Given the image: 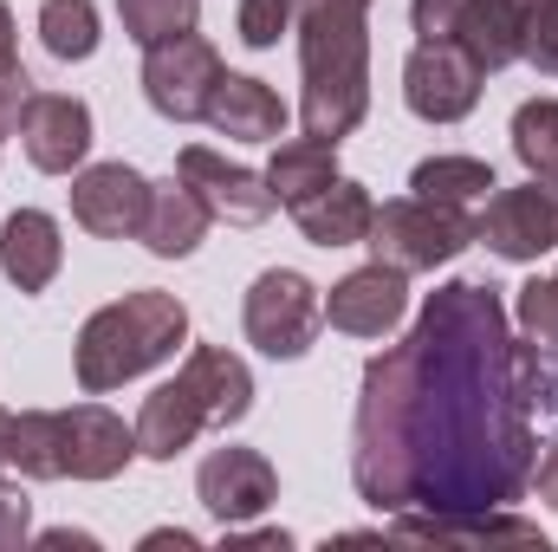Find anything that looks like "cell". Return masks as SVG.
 I'll return each instance as SVG.
<instances>
[{
  "instance_id": "603a6c76",
  "label": "cell",
  "mask_w": 558,
  "mask_h": 552,
  "mask_svg": "<svg viewBox=\"0 0 558 552\" xmlns=\"http://www.w3.org/2000/svg\"><path fill=\"white\" fill-rule=\"evenodd\" d=\"M7 468L20 481H65V422H59V410H20L13 416Z\"/></svg>"
},
{
  "instance_id": "52a82bcc",
  "label": "cell",
  "mask_w": 558,
  "mask_h": 552,
  "mask_svg": "<svg viewBox=\"0 0 558 552\" xmlns=\"http://www.w3.org/2000/svg\"><path fill=\"white\" fill-rule=\"evenodd\" d=\"M221 85V52L202 33H175L162 46H143V98L169 124H195L208 111V92Z\"/></svg>"
},
{
  "instance_id": "3957f363",
  "label": "cell",
  "mask_w": 558,
  "mask_h": 552,
  "mask_svg": "<svg viewBox=\"0 0 558 552\" xmlns=\"http://www.w3.org/2000/svg\"><path fill=\"white\" fill-rule=\"evenodd\" d=\"M254 410V371L228 345H195L169 384H156L137 410V455L175 461L202 429H234Z\"/></svg>"
},
{
  "instance_id": "5bb4252c",
  "label": "cell",
  "mask_w": 558,
  "mask_h": 552,
  "mask_svg": "<svg viewBox=\"0 0 558 552\" xmlns=\"http://www.w3.org/2000/svg\"><path fill=\"white\" fill-rule=\"evenodd\" d=\"M403 312H410V274H397L384 261L344 274L331 286V299H325V319L338 332H351V338H384V332L403 325Z\"/></svg>"
},
{
  "instance_id": "5b68a950",
  "label": "cell",
  "mask_w": 558,
  "mask_h": 552,
  "mask_svg": "<svg viewBox=\"0 0 558 552\" xmlns=\"http://www.w3.org/2000/svg\"><path fill=\"white\" fill-rule=\"evenodd\" d=\"M474 241H481V228H474L468 208H448V202H428V195H403V202L377 208L364 248H371V261H384L397 274H435L454 254H468Z\"/></svg>"
},
{
  "instance_id": "ba28073f",
  "label": "cell",
  "mask_w": 558,
  "mask_h": 552,
  "mask_svg": "<svg viewBox=\"0 0 558 552\" xmlns=\"http://www.w3.org/2000/svg\"><path fill=\"white\" fill-rule=\"evenodd\" d=\"M474 228L513 267H526L539 254H558V176H526L520 189H494L487 215Z\"/></svg>"
},
{
  "instance_id": "8d00e7d4",
  "label": "cell",
  "mask_w": 558,
  "mask_h": 552,
  "mask_svg": "<svg viewBox=\"0 0 558 552\" xmlns=\"http://www.w3.org/2000/svg\"><path fill=\"white\" fill-rule=\"evenodd\" d=\"M0 52H13V7L0 0Z\"/></svg>"
},
{
  "instance_id": "4dcf8cb0",
  "label": "cell",
  "mask_w": 558,
  "mask_h": 552,
  "mask_svg": "<svg viewBox=\"0 0 558 552\" xmlns=\"http://www.w3.org/2000/svg\"><path fill=\"white\" fill-rule=\"evenodd\" d=\"M26 98H33V79H26V65H20L13 52H0V137H13V131H20V111H26Z\"/></svg>"
},
{
  "instance_id": "9a60e30c",
  "label": "cell",
  "mask_w": 558,
  "mask_h": 552,
  "mask_svg": "<svg viewBox=\"0 0 558 552\" xmlns=\"http://www.w3.org/2000/svg\"><path fill=\"white\" fill-rule=\"evenodd\" d=\"M65 422V475L72 481H118L137 461V422L124 429V416H111L105 404H72L59 410Z\"/></svg>"
},
{
  "instance_id": "2e32d148",
  "label": "cell",
  "mask_w": 558,
  "mask_h": 552,
  "mask_svg": "<svg viewBox=\"0 0 558 552\" xmlns=\"http://www.w3.org/2000/svg\"><path fill=\"white\" fill-rule=\"evenodd\" d=\"M202 124L215 137H234V143H279L286 137V105L267 79H247V72H221V85L208 92V111Z\"/></svg>"
},
{
  "instance_id": "44dd1931",
  "label": "cell",
  "mask_w": 558,
  "mask_h": 552,
  "mask_svg": "<svg viewBox=\"0 0 558 552\" xmlns=\"http://www.w3.org/2000/svg\"><path fill=\"white\" fill-rule=\"evenodd\" d=\"M59 261H65V241L46 208H20L0 221V267L20 292H46L59 279Z\"/></svg>"
},
{
  "instance_id": "8992f818",
  "label": "cell",
  "mask_w": 558,
  "mask_h": 552,
  "mask_svg": "<svg viewBox=\"0 0 558 552\" xmlns=\"http://www.w3.org/2000/svg\"><path fill=\"white\" fill-rule=\"evenodd\" d=\"M241 325H247V345L267 351V358H305L318 325H325V299L318 286L292 267H267V274L247 286V305H241Z\"/></svg>"
},
{
  "instance_id": "f546056e",
  "label": "cell",
  "mask_w": 558,
  "mask_h": 552,
  "mask_svg": "<svg viewBox=\"0 0 558 552\" xmlns=\"http://www.w3.org/2000/svg\"><path fill=\"white\" fill-rule=\"evenodd\" d=\"M533 72L558 79V0H533L526 7V52H520Z\"/></svg>"
},
{
  "instance_id": "74e56055",
  "label": "cell",
  "mask_w": 558,
  "mask_h": 552,
  "mask_svg": "<svg viewBox=\"0 0 558 552\" xmlns=\"http://www.w3.org/2000/svg\"><path fill=\"white\" fill-rule=\"evenodd\" d=\"M7 448H13V410H0V468H7Z\"/></svg>"
},
{
  "instance_id": "277c9868",
  "label": "cell",
  "mask_w": 558,
  "mask_h": 552,
  "mask_svg": "<svg viewBox=\"0 0 558 552\" xmlns=\"http://www.w3.org/2000/svg\"><path fill=\"white\" fill-rule=\"evenodd\" d=\"M189 338V305L175 292H124L111 305H98L85 325H78V345H72V364H78V391L85 397H105L118 384H131L143 371L169 364L175 345Z\"/></svg>"
},
{
  "instance_id": "cb8c5ba5",
  "label": "cell",
  "mask_w": 558,
  "mask_h": 552,
  "mask_svg": "<svg viewBox=\"0 0 558 552\" xmlns=\"http://www.w3.org/2000/svg\"><path fill=\"white\" fill-rule=\"evenodd\" d=\"M410 189L428 195V202H448V208H474V202H487L500 182H494V169H487L481 156H422L416 176H410Z\"/></svg>"
},
{
  "instance_id": "484cf974",
  "label": "cell",
  "mask_w": 558,
  "mask_h": 552,
  "mask_svg": "<svg viewBox=\"0 0 558 552\" xmlns=\"http://www.w3.org/2000/svg\"><path fill=\"white\" fill-rule=\"evenodd\" d=\"M513 156L526 176H558V98H526L513 111Z\"/></svg>"
},
{
  "instance_id": "7c38bea8",
  "label": "cell",
  "mask_w": 558,
  "mask_h": 552,
  "mask_svg": "<svg viewBox=\"0 0 558 552\" xmlns=\"http://www.w3.org/2000/svg\"><path fill=\"white\" fill-rule=\"evenodd\" d=\"M149 208V182L131 163H85L72 176V221L98 241H131Z\"/></svg>"
},
{
  "instance_id": "d590c367",
  "label": "cell",
  "mask_w": 558,
  "mask_h": 552,
  "mask_svg": "<svg viewBox=\"0 0 558 552\" xmlns=\"http://www.w3.org/2000/svg\"><path fill=\"white\" fill-rule=\"evenodd\" d=\"M143 547H175V552H195V533H182V527H175V533H149Z\"/></svg>"
},
{
  "instance_id": "ac0fdd59",
  "label": "cell",
  "mask_w": 558,
  "mask_h": 552,
  "mask_svg": "<svg viewBox=\"0 0 558 552\" xmlns=\"http://www.w3.org/2000/svg\"><path fill=\"white\" fill-rule=\"evenodd\" d=\"M208 208H202V195L182 182V176H169V182H149V208H143V228L137 241L156 254V261H189L202 241H208Z\"/></svg>"
},
{
  "instance_id": "8fae6325",
  "label": "cell",
  "mask_w": 558,
  "mask_h": 552,
  "mask_svg": "<svg viewBox=\"0 0 558 552\" xmlns=\"http://www.w3.org/2000/svg\"><path fill=\"white\" fill-rule=\"evenodd\" d=\"M175 176H182V182L202 195V208H208L215 221H228V228H260L279 208L274 189H267V176H254V169L215 156L208 143H189V149L175 156Z\"/></svg>"
},
{
  "instance_id": "1f68e13d",
  "label": "cell",
  "mask_w": 558,
  "mask_h": 552,
  "mask_svg": "<svg viewBox=\"0 0 558 552\" xmlns=\"http://www.w3.org/2000/svg\"><path fill=\"white\" fill-rule=\"evenodd\" d=\"M33 540V501L0 481V552H20Z\"/></svg>"
},
{
  "instance_id": "e575fe53",
  "label": "cell",
  "mask_w": 558,
  "mask_h": 552,
  "mask_svg": "<svg viewBox=\"0 0 558 552\" xmlns=\"http://www.w3.org/2000/svg\"><path fill=\"white\" fill-rule=\"evenodd\" d=\"M39 547H98V540H92V533H72V527H59V533H39Z\"/></svg>"
},
{
  "instance_id": "4fadbf2b",
  "label": "cell",
  "mask_w": 558,
  "mask_h": 552,
  "mask_svg": "<svg viewBox=\"0 0 558 552\" xmlns=\"http://www.w3.org/2000/svg\"><path fill=\"white\" fill-rule=\"evenodd\" d=\"M20 143H26V163L46 169V176L85 169V156H92V105L65 98V92H33L26 111H20Z\"/></svg>"
},
{
  "instance_id": "7402d4cb",
  "label": "cell",
  "mask_w": 558,
  "mask_h": 552,
  "mask_svg": "<svg viewBox=\"0 0 558 552\" xmlns=\"http://www.w3.org/2000/svg\"><path fill=\"white\" fill-rule=\"evenodd\" d=\"M325 182H338V143L318 137H286L267 163V189L279 208H299L305 195H318Z\"/></svg>"
},
{
  "instance_id": "7a4b0ae2",
  "label": "cell",
  "mask_w": 558,
  "mask_h": 552,
  "mask_svg": "<svg viewBox=\"0 0 558 552\" xmlns=\"http://www.w3.org/2000/svg\"><path fill=\"white\" fill-rule=\"evenodd\" d=\"M299 33V124L344 143L371 118V0H292Z\"/></svg>"
},
{
  "instance_id": "4316f807",
  "label": "cell",
  "mask_w": 558,
  "mask_h": 552,
  "mask_svg": "<svg viewBox=\"0 0 558 552\" xmlns=\"http://www.w3.org/2000/svg\"><path fill=\"white\" fill-rule=\"evenodd\" d=\"M118 20L137 46H162L175 33H195L202 20V0H118Z\"/></svg>"
},
{
  "instance_id": "d4e9b609",
  "label": "cell",
  "mask_w": 558,
  "mask_h": 552,
  "mask_svg": "<svg viewBox=\"0 0 558 552\" xmlns=\"http://www.w3.org/2000/svg\"><path fill=\"white\" fill-rule=\"evenodd\" d=\"M39 39H46V52L65 59V65L92 59V52H98V7H92V0H46V7H39Z\"/></svg>"
},
{
  "instance_id": "f1b7e54d",
  "label": "cell",
  "mask_w": 558,
  "mask_h": 552,
  "mask_svg": "<svg viewBox=\"0 0 558 552\" xmlns=\"http://www.w3.org/2000/svg\"><path fill=\"white\" fill-rule=\"evenodd\" d=\"M234 26H241V46H254V52H274L279 33H292V0H241Z\"/></svg>"
},
{
  "instance_id": "836d02e7",
  "label": "cell",
  "mask_w": 558,
  "mask_h": 552,
  "mask_svg": "<svg viewBox=\"0 0 558 552\" xmlns=\"http://www.w3.org/2000/svg\"><path fill=\"white\" fill-rule=\"evenodd\" d=\"M533 488H539V501L558 514V442L539 455V468H533Z\"/></svg>"
},
{
  "instance_id": "e0dca14e",
  "label": "cell",
  "mask_w": 558,
  "mask_h": 552,
  "mask_svg": "<svg viewBox=\"0 0 558 552\" xmlns=\"http://www.w3.org/2000/svg\"><path fill=\"white\" fill-rule=\"evenodd\" d=\"M390 533L397 540H428V547H539L546 552V533L533 520H513L507 507H487V514H390Z\"/></svg>"
},
{
  "instance_id": "83f0119b",
  "label": "cell",
  "mask_w": 558,
  "mask_h": 552,
  "mask_svg": "<svg viewBox=\"0 0 558 552\" xmlns=\"http://www.w3.org/2000/svg\"><path fill=\"white\" fill-rule=\"evenodd\" d=\"M513 319H520V332H526L539 351H553L558 358V267L546 279H526V286H520Z\"/></svg>"
},
{
  "instance_id": "6da1fadb",
  "label": "cell",
  "mask_w": 558,
  "mask_h": 552,
  "mask_svg": "<svg viewBox=\"0 0 558 552\" xmlns=\"http://www.w3.org/2000/svg\"><path fill=\"white\" fill-rule=\"evenodd\" d=\"M539 422H558L553 351L513 338L494 279L428 292L410 338L364 364L351 481L377 514L513 507L539 468Z\"/></svg>"
},
{
  "instance_id": "d6a6232c",
  "label": "cell",
  "mask_w": 558,
  "mask_h": 552,
  "mask_svg": "<svg viewBox=\"0 0 558 552\" xmlns=\"http://www.w3.org/2000/svg\"><path fill=\"white\" fill-rule=\"evenodd\" d=\"M454 20H461V0H410L416 39H454Z\"/></svg>"
},
{
  "instance_id": "d6986e66",
  "label": "cell",
  "mask_w": 558,
  "mask_h": 552,
  "mask_svg": "<svg viewBox=\"0 0 558 552\" xmlns=\"http://www.w3.org/2000/svg\"><path fill=\"white\" fill-rule=\"evenodd\" d=\"M292 221H299V235H305L312 248H364V241H371V221H377V202H371L364 182L338 176V182H325L318 195H305V202L292 208Z\"/></svg>"
},
{
  "instance_id": "30bf717a",
  "label": "cell",
  "mask_w": 558,
  "mask_h": 552,
  "mask_svg": "<svg viewBox=\"0 0 558 552\" xmlns=\"http://www.w3.org/2000/svg\"><path fill=\"white\" fill-rule=\"evenodd\" d=\"M195 501L221 520V527H247L260 520L267 507L279 501V468L260 455V448H215L195 475Z\"/></svg>"
},
{
  "instance_id": "9c48e42d",
  "label": "cell",
  "mask_w": 558,
  "mask_h": 552,
  "mask_svg": "<svg viewBox=\"0 0 558 552\" xmlns=\"http://www.w3.org/2000/svg\"><path fill=\"white\" fill-rule=\"evenodd\" d=\"M481 65L454 46V39H416V52L403 59V105L422 124H461L481 105Z\"/></svg>"
},
{
  "instance_id": "ffe728a7",
  "label": "cell",
  "mask_w": 558,
  "mask_h": 552,
  "mask_svg": "<svg viewBox=\"0 0 558 552\" xmlns=\"http://www.w3.org/2000/svg\"><path fill=\"white\" fill-rule=\"evenodd\" d=\"M526 7L533 0H461V20H454V46L481 65V72H500L526 52Z\"/></svg>"
}]
</instances>
